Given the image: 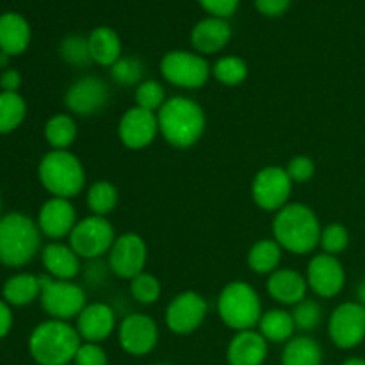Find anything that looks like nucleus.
I'll use <instances>...</instances> for the list:
<instances>
[{
    "label": "nucleus",
    "instance_id": "f8f14e48",
    "mask_svg": "<svg viewBox=\"0 0 365 365\" xmlns=\"http://www.w3.org/2000/svg\"><path fill=\"white\" fill-rule=\"evenodd\" d=\"M330 341L341 349H353L365 341V307L344 302L335 307L328 319Z\"/></svg>",
    "mask_w": 365,
    "mask_h": 365
},
{
    "label": "nucleus",
    "instance_id": "c9c22d12",
    "mask_svg": "<svg viewBox=\"0 0 365 365\" xmlns=\"http://www.w3.org/2000/svg\"><path fill=\"white\" fill-rule=\"evenodd\" d=\"M59 53L63 57L64 63L71 64V66H89L93 63L91 56H89V46L88 38L78 34H71L63 39L59 46Z\"/></svg>",
    "mask_w": 365,
    "mask_h": 365
},
{
    "label": "nucleus",
    "instance_id": "4c0bfd02",
    "mask_svg": "<svg viewBox=\"0 0 365 365\" xmlns=\"http://www.w3.org/2000/svg\"><path fill=\"white\" fill-rule=\"evenodd\" d=\"M292 319H294L296 330L299 331H312L319 328L323 323V309L317 302L314 299H303L294 309L291 310Z\"/></svg>",
    "mask_w": 365,
    "mask_h": 365
},
{
    "label": "nucleus",
    "instance_id": "72a5a7b5",
    "mask_svg": "<svg viewBox=\"0 0 365 365\" xmlns=\"http://www.w3.org/2000/svg\"><path fill=\"white\" fill-rule=\"evenodd\" d=\"M110 78L121 88H138L145 81V64L132 56H121L110 66Z\"/></svg>",
    "mask_w": 365,
    "mask_h": 365
},
{
    "label": "nucleus",
    "instance_id": "473e14b6",
    "mask_svg": "<svg viewBox=\"0 0 365 365\" xmlns=\"http://www.w3.org/2000/svg\"><path fill=\"white\" fill-rule=\"evenodd\" d=\"M212 77L227 88H235L248 77V64L237 56L220 57L212 64Z\"/></svg>",
    "mask_w": 365,
    "mask_h": 365
},
{
    "label": "nucleus",
    "instance_id": "de8ad7c7",
    "mask_svg": "<svg viewBox=\"0 0 365 365\" xmlns=\"http://www.w3.org/2000/svg\"><path fill=\"white\" fill-rule=\"evenodd\" d=\"M342 365H365V360L360 359V356H351V359L344 360Z\"/></svg>",
    "mask_w": 365,
    "mask_h": 365
},
{
    "label": "nucleus",
    "instance_id": "ea45409f",
    "mask_svg": "<svg viewBox=\"0 0 365 365\" xmlns=\"http://www.w3.org/2000/svg\"><path fill=\"white\" fill-rule=\"evenodd\" d=\"M285 171H287L292 184H305L316 173V163L307 155H296L289 160Z\"/></svg>",
    "mask_w": 365,
    "mask_h": 365
},
{
    "label": "nucleus",
    "instance_id": "393cba45",
    "mask_svg": "<svg viewBox=\"0 0 365 365\" xmlns=\"http://www.w3.org/2000/svg\"><path fill=\"white\" fill-rule=\"evenodd\" d=\"M88 46L91 61L98 66L110 68L121 57V39L110 27H96L89 32Z\"/></svg>",
    "mask_w": 365,
    "mask_h": 365
},
{
    "label": "nucleus",
    "instance_id": "c756f323",
    "mask_svg": "<svg viewBox=\"0 0 365 365\" xmlns=\"http://www.w3.org/2000/svg\"><path fill=\"white\" fill-rule=\"evenodd\" d=\"M78 127L71 114H53L45 123V139L52 150H70L77 139Z\"/></svg>",
    "mask_w": 365,
    "mask_h": 365
},
{
    "label": "nucleus",
    "instance_id": "f257e3e1",
    "mask_svg": "<svg viewBox=\"0 0 365 365\" xmlns=\"http://www.w3.org/2000/svg\"><path fill=\"white\" fill-rule=\"evenodd\" d=\"M159 134L175 148H191L207 128L203 107L187 96H171L157 113Z\"/></svg>",
    "mask_w": 365,
    "mask_h": 365
},
{
    "label": "nucleus",
    "instance_id": "5701e85b",
    "mask_svg": "<svg viewBox=\"0 0 365 365\" xmlns=\"http://www.w3.org/2000/svg\"><path fill=\"white\" fill-rule=\"evenodd\" d=\"M41 262L46 274L56 280H73L82 269V259L70 245L53 241L41 252Z\"/></svg>",
    "mask_w": 365,
    "mask_h": 365
},
{
    "label": "nucleus",
    "instance_id": "cd10ccee",
    "mask_svg": "<svg viewBox=\"0 0 365 365\" xmlns=\"http://www.w3.org/2000/svg\"><path fill=\"white\" fill-rule=\"evenodd\" d=\"M39 294H41V282L39 277L31 273L14 274L4 284L2 289L4 302L14 307L31 305L32 302L39 299Z\"/></svg>",
    "mask_w": 365,
    "mask_h": 365
},
{
    "label": "nucleus",
    "instance_id": "49530a36",
    "mask_svg": "<svg viewBox=\"0 0 365 365\" xmlns=\"http://www.w3.org/2000/svg\"><path fill=\"white\" fill-rule=\"evenodd\" d=\"M356 302L365 307V280L360 282L359 287H356Z\"/></svg>",
    "mask_w": 365,
    "mask_h": 365
},
{
    "label": "nucleus",
    "instance_id": "c85d7f7f",
    "mask_svg": "<svg viewBox=\"0 0 365 365\" xmlns=\"http://www.w3.org/2000/svg\"><path fill=\"white\" fill-rule=\"evenodd\" d=\"M282 255H284V250L274 239H260L250 248L246 262L253 273L269 277L271 273L280 269Z\"/></svg>",
    "mask_w": 365,
    "mask_h": 365
},
{
    "label": "nucleus",
    "instance_id": "423d86ee",
    "mask_svg": "<svg viewBox=\"0 0 365 365\" xmlns=\"http://www.w3.org/2000/svg\"><path fill=\"white\" fill-rule=\"evenodd\" d=\"M262 314L259 292L248 282H230L217 296V316L234 331L255 330Z\"/></svg>",
    "mask_w": 365,
    "mask_h": 365
},
{
    "label": "nucleus",
    "instance_id": "4be33fe9",
    "mask_svg": "<svg viewBox=\"0 0 365 365\" xmlns=\"http://www.w3.org/2000/svg\"><path fill=\"white\" fill-rule=\"evenodd\" d=\"M269 353V342L255 330L235 331L227 348L230 365H262Z\"/></svg>",
    "mask_w": 365,
    "mask_h": 365
},
{
    "label": "nucleus",
    "instance_id": "f03ea898",
    "mask_svg": "<svg viewBox=\"0 0 365 365\" xmlns=\"http://www.w3.org/2000/svg\"><path fill=\"white\" fill-rule=\"evenodd\" d=\"M321 230L319 217L305 203H287L274 212L273 239L292 255L312 253L319 246Z\"/></svg>",
    "mask_w": 365,
    "mask_h": 365
},
{
    "label": "nucleus",
    "instance_id": "1a4fd4ad",
    "mask_svg": "<svg viewBox=\"0 0 365 365\" xmlns=\"http://www.w3.org/2000/svg\"><path fill=\"white\" fill-rule=\"evenodd\" d=\"M116 241L114 227L107 217L91 216L78 220L71 234L68 235V245L82 260H98L107 255Z\"/></svg>",
    "mask_w": 365,
    "mask_h": 365
},
{
    "label": "nucleus",
    "instance_id": "9b49d317",
    "mask_svg": "<svg viewBox=\"0 0 365 365\" xmlns=\"http://www.w3.org/2000/svg\"><path fill=\"white\" fill-rule=\"evenodd\" d=\"M110 89L103 78L96 75H84L77 78L64 93V106L71 116L89 118L102 113L109 102Z\"/></svg>",
    "mask_w": 365,
    "mask_h": 365
},
{
    "label": "nucleus",
    "instance_id": "4468645a",
    "mask_svg": "<svg viewBox=\"0 0 365 365\" xmlns=\"http://www.w3.org/2000/svg\"><path fill=\"white\" fill-rule=\"evenodd\" d=\"M209 314V303L200 292L184 291L166 307L164 323L173 334L189 335L198 330Z\"/></svg>",
    "mask_w": 365,
    "mask_h": 365
},
{
    "label": "nucleus",
    "instance_id": "dca6fc26",
    "mask_svg": "<svg viewBox=\"0 0 365 365\" xmlns=\"http://www.w3.org/2000/svg\"><path fill=\"white\" fill-rule=\"evenodd\" d=\"M307 284L319 298H335L344 289L346 271L341 260L328 253H317L307 266Z\"/></svg>",
    "mask_w": 365,
    "mask_h": 365
},
{
    "label": "nucleus",
    "instance_id": "a19ab883",
    "mask_svg": "<svg viewBox=\"0 0 365 365\" xmlns=\"http://www.w3.org/2000/svg\"><path fill=\"white\" fill-rule=\"evenodd\" d=\"M75 365H107L109 359H107L106 349L96 342H82L78 348L77 355L73 359Z\"/></svg>",
    "mask_w": 365,
    "mask_h": 365
},
{
    "label": "nucleus",
    "instance_id": "c03bdc74",
    "mask_svg": "<svg viewBox=\"0 0 365 365\" xmlns=\"http://www.w3.org/2000/svg\"><path fill=\"white\" fill-rule=\"evenodd\" d=\"M20 86H21V75L18 73L16 70L7 68V70L2 71V75H0V88H2V91L18 93Z\"/></svg>",
    "mask_w": 365,
    "mask_h": 365
},
{
    "label": "nucleus",
    "instance_id": "e433bc0d",
    "mask_svg": "<svg viewBox=\"0 0 365 365\" xmlns=\"http://www.w3.org/2000/svg\"><path fill=\"white\" fill-rule=\"evenodd\" d=\"M128 289H130L132 299L141 303V305H152V303H155L160 298V292H163L159 278L146 273V271L132 278Z\"/></svg>",
    "mask_w": 365,
    "mask_h": 365
},
{
    "label": "nucleus",
    "instance_id": "a878e982",
    "mask_svg": "<svg viewBox=\"0 0 365 365\" xmlns=\"http://www.w3.org/2000/svg\"><path fill=\"white\" fill-rule=\"evenodd\" d=\"M259 334L269 344H284L294 337L296 324L292 314L284 309H271L262 314L259 321Z\"/></svg>",
    "mask_w": 365,
    "mask_h": 365
},
{
    "label": "nucleus",
    "instance_id": "a211bd4d",
    "mask_svg": "<svg viewBox=\"0 0 365 365\" xmlns=\"http://www.w3.org/2000/svg\"><path fill=\"white\" fill-rule=\"evenodd\" d=\"M77 225V210H75L71 200L66 198H50L43 203L38 214V227L43 235L48 239L68 237Z\"/></svg>",
    "mask_w": 365,
    "mask_h": 365
},
{
    "label": "nucleus",
    "instance_id": "8fccbe9b",
    "mask_svg": "<svg viewBox=\"0 0 365 365\" xmlns=\"http://www.w3.org/2000/svg\"><path fill=\"white\" fill-rule=\"evenodd\" d=\"M155 365H170V364H155Z\"/></svg>",
    "mask_w": 365,
    "mask_h": 365
},
{
    "label": "nucleus",
    "instance_id": "7c9ffc66",
    "mask_svg": "<svg viewBox=\"0 0 365 365\" xmlns=\"http://www.w3.org/2000/svg\"><path fill=\"white\" fill-rule=\"evenodd\" d=\"M118 200H120V195H118L116 185L109 180L93 182L86 192V202H88L91 214H95V216H109L116 209Z\"/></svg>",
    "mask_w": 365,
    "mask_h": 365
},
{
    "label": "nucleus",
    "instance_id": "7ed1b4c3",
    "mask_svg": "<svg viewBox=\"0 0 365 365\" xmlns=\"http://www.w3.org/2000/svg\"><path fill=\"white\" fill-rule=\"evenodd\" d=\"M82 339L68 321L48 319L39 323L29 337V353L39 365H68L73 362Z\"/></svg>",
    "mask_w": 365,
    "mask_h": 365
},
{
    "label": "nucleus",
    "instance_id": "2eb2a0df",
    "mask_svg": "<svg viewBox=\"0 0 365 365\" xmlns=\"http://www.w3.org/2000/svg\"><path fill=\"white\" fill-rule=\"evenodd\" d=\"M118 341L121 349L132 356L150 355L159 342V327L146 314H128L118 324Z\"/></svg>",
    "mask_w": 365,
    "mask_h": 365
},
{
    "label": "nucleus",
    "instance_id": "39448f33",
    "mask_svg": "<svg viewBox=\"0 0 365 365\" xmlns=\"http://www.w3.org/2000/svg\"><path fill=\"white\" fill-rule=\"evenodd\" d=\"M38 177L53 198L71 200L86 185L84 164L70 150H50L39 163Z\"/></svg>",
    "mask_w": 365,
    "mask_h": 365
},
{
    "label": "nucleus",
    "instance_id": "79ce46f5",
    "mask_svg": "<svg viewBox=\"0 0 365 365\" xmlns=\"http://www.w3.org/2000/svg\"><path fill=\"white\" fill-rule=\"evenodd\" d=\"M200 6L214 18H230L237 11L239 0H198Z\"/></svg>",
    "mask_w": 365,
    "mask_h": 365
},
{
    "label": "nucleus",
    "instance_id": "09e8293b",
    "mask_svg": "<svg viewBox=\"0 0 365 365\" xmlns=\"http://www.w3.org/2000/svg\"><path fill=\"white\" fill-rule=\"evenodd\" d=\"M7 61H9V56H7L6 52H2V50H0V68H2V70H6Z\"/></svg>",
    "mask_w": 365,
    "mask_h": 365
},
{
    "label": "nucleus",
    "instance_id": "6e6552de",
    "mask_svg": "<svg viewBox=\"0 0 365 365\" xmlns=\"http://www.w3.org/2000/svg\"><path fill=\"white\" fill-rule=\"evenodd\" d=\"M160 75L168 84L180 89H200L209 82L212 66L203 56L187 50H171L160 59Z\"/></svg>",
    "mask_w": 365,
    "mask_h": 365
},
{
    "label": "nucleus",
    "instance_id": "58836bf2",
    "mask_svg": "<svg viewBox=\"0 0 365 365\" xmlns=\"http://www.w3.org/2000/svg\"><path fill=\"white\" fill-rule=\"evenodd\" d=\"M349 245V232L342 223H330L323 227L319 237V246L323 253L328 255H341Z\"/></svg>",
    "mask_w": 365,
    "mask_h": 365
},
{
    "label": "nucleus",
    "instance_id": "f704fd0d",
    "mask_svg": "<svg viewBox=\"0 0 365 365\" xmlns=\"http://www.w3.org/2000/svg\"><path fill=\"white\" fill-rule=\"evenodd\" d=\"M134 98H135V106L141 107V109L152 110V113H159L160 107H163L168 100L166 88H164L159 81L145 78V81L135 88Z\"/></svg>",
    "mask_w": 365,
    "mask_h": 365
},
{
    "label": "nucleus",
    "instance_id": "6ab92c4d",
    "mask_svg": "<svg viewBox=\"0 0 365 365\" xmlns=\"http://www.w3.org/2000/svg\"><path fill=\"white\" fill-rule=\"evenodd\" d=\"M78 335L82 342H100L107 341L116 330V316H114L113 307L103 302L88 303L77 317Z\"/></svg>",
    "mask_w": 365,
    "mask_h": 365
},
{
    "label": "nucleus",
    "instance_id": "a18cd8bd",
    "mask_svg": "<svg viewBox=\"0 0 365 365\" xmlns=\"http://www.w3.org/2000/svg\"><path fill=\"white\" fill-rule=\"evenodd\" d=\"M11 327H13V312H11L9 305L0 299V339L9 334Z\"/></svg>",
    "mask_w": 365,
    "mask_h": 365
},
{
    "label": "nucleus",
    "instance_id": "bb28decb",
    "mask_svg": "<svg viewBox=\"0 0 365 365\" xmlns=\"http://www.w3.org/2000/svg\"><path fill=\"white\" fill-rule=\"evenodd\" d=\"M282 365H323V348L309 335H294L285 342Z\"/></svg>",
    "mask_w": 365,
    "mask_h": 365
},
{
    "label": "nucleus",
    "instance_id": "0eeeda50",
    "mask_svg": "<svg viewBox=\"0 0 365 365\" xmlns=\"http://www.w3.org/2000/svg\"><path fill=\"white\" fill-rule=\"evenodd\" d=\"M39 282H41L39 302L50 319H77L78 314L88 305L84 287L75 284L73 280H56L48 274H41Z\"/></svg>",
    "mask_w": 365,
    "mask_h": 365
},
{
    "label": "nucleus",
    "instance_id": "aec40b11",
    "mask_svg": "<svg viewBox=\"0 0 365 365\" xmlns=\"http://www.w3.org/2000/svg\"><path fill=\"white\" fill-rule=\"evenodd\" d=\"M267 294L280 305H298L307 299V292L310 291L305 274L298 273L291 267H280L267 278Z\"/></svg>",
    "mask_w": 365,
    "mask_h": 365
},
{
    "label": "nucleus",
    "instance_id": "412c9836",
    "mask_svg": "<svg viewBox=\"0 0 365 365\" xmlns=\"http://www.w3.org/2000/svg\"><path fill=\"white\" fill-rule=\"evenodd\" d=\"M232 38V27L223 18L209 16L198 21L191 31V45L200 56L221 52Z\"/></svg>",
    "mask_w": 365,
    "mask_h": 365
},
{
    "label": "nucleus",
    "instance_id": "ddd939ff",
    "mask_svg": "<svg viewBox=\"0 0 365 365\" xmlns=\"http://www.w3.org/2000/svg\"><path fill=\"white\" fill-rule=\"evenodd\" d=\"M146 260H148V248L145 239L134 232L118 235L113 248L107 253L109 269L123 280H132L138 274L145 273Z\"/></svg>",
    "mask_w": 365,
    "mask_h": 365
},
{
    "label": "nucleus",
    "instance_id": "9d476101",
    "mask_svg": "<svg viewBox=\"0 0 365 365\" xmlns=\"http://www.w3.org/2000/svg\"><path fill=\"white\" fill-rule=\"evenodd\" d=\"M292 180L282 166H266L259 170L252 182V198L259 209L278 212L289 203L292 195Z\"/></svg>",
    "mask_w": 365,
    "mask_h": 365
},
{
    "label": "nucleus",
    "instance_id": "f3484780",
    "mask_svg": "<svg viewBox=\"0 0 365 365\" xmlns=\"http://www.w3.org/2000/svg\"><path fill=\"white\" fill-rule=\"evenodd\" d=\"M159 135L157 113L134 106L125 110L118 123V138L128 150H143Z\"/></svg>",
    "mask_w": 365,
    "mask_h": 365
},
{
    "label": "nucleus",
    "instance_id": "37998d69",
    "mask_svg": "<svg viewBox=\"0 0 365 365\" xmlns=\"http://www.w3.org/2000/svg\"><path fill=\"white\" fill-rule=\"evenodd\" d=\"M255 7L264 16H282L291 7V0H255Z\"/></svg>",
    "mask_w": 365,
    "mask_h": 365
},
{
    "label": "nucleus",
    "instance_id": "20e7f679",
    "mask_svg": "<svg viewBox=\"0 0 365 365\" xmlns=\"http://www.w3.org/2000/svg\"><path fill=\"white\" fill-rule=\"evenodd\" d=\"M41 235L38 223L25 214L0 217V262L9 267L29 264L41 248Z\"/></svg>",
    "mask_w": 365,
    "mask_h": 365
},
{
    "label": "nucleus",
    "instance_id": "b1692460",
    "mask_svg": "<svg viewBox=\"0 0 365 365\" xmlns=\"http://www.w3.org/2000/svg\"><path fill=\"white\" fill-rule=\"evenodd\" d=\"M31 43V27L27 20L16 13L0 16V50L7 56H20Z\"/></svg>",
    "mask_w": 365,
    "mask_h": 365
},
{
    "label": "nucleus",
    "instance_id": "2f4dec72",
    "mask_svg": "<svg viewBox=\"0 0 365 365\" xmlns=\"http://www.w3.org/2000/svg\"><path fill=\"white\" fill-rule=\"evenodd\" d=\"M27 116V103L18 93H0V134L16 130Z\"/></svg>",
    "mask_w": 365,
    "mask_h": 365
}]
</instances>
